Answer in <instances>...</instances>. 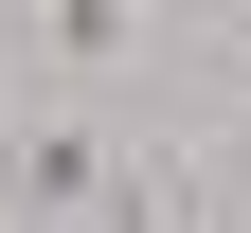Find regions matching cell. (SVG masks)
<instances>
[{
  "instance_id": "obj_1",
  "label": "cell",
  "mask_w": 251,
  "mask_h": 233,
  "mask_svg": "<svg viewBox=\"0 0 251 233\" xmlns=\"http://www.w3.org/2000/svg\"><path fill=\"white\" fill-rule=\"evenodd\" d=\"M108 197H126V161L90 144L72 108H36V126H0V233H18V215H108Z\"/></svg>"
}]
</instances>
